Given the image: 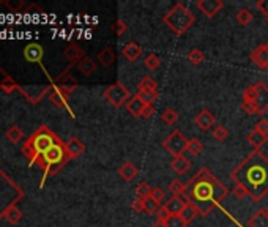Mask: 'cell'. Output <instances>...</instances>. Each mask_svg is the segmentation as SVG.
Returning <instances> with one entry per match:
<instances>
[{
  "instance_id": "bcb514c9",
  "label": "cell",
  "mask_w": 268,
  "mask_h": 227,
  "mask_svg": "<svg viewBox=\"0 0 268 227\" xmlns=\"http://www.w3.org/2000/svg\"><path fill=\"white\" fill-rule=\"evenodd\" d=\"M256 129L259 131V133H262L268 137V120L267 118H261L256 123Z\"/></svg>"
},
{
  "instance_id": "7bdbcfd3",
  "label": "cell",
  "mask_w": 268,
  "mask_h": 227,
  "mask_svg": "<svg viewBox=\"0 0 268 227\" xmlns=\"http://www.w3.org/2000/svg\"><path fill=\"white\" fill-rule=\"evenodd\" d=\"M112 32H114L117 37H122V35L128 30V25L125 24V21L122 19H117L115 22H112Z\"/></svg>"
},
{
  "instance_id": "d4e9b609",
  "label": "cell",
  "mask_w": 268,
  "mask_h": 227,
  "mask_svg": "<svg viewBox=\"0 0 268 227\" xmlns=\"http://www.w3.org/2000/svg\"><path fill=\"white\" fill-rule=\"evenodd\" d=\"M97 68H98L97 62H95L92 57H87V56H85L81 62L77 63V69H79L84 76H92L95 71H97Z\"/></svg>"
},
{
  "instance_id": "74e56055",
  "label": "cell",
  "mask_w": 268,
  "mask_h": 227,
  "mask_svg": "<svg viewBox=\"0 0 268 227\" xmlns=\"http://www.w3.org/2000/svg\"><path fill=\"white\" fill-rule=\"evenodd\" d=\"M0 89H2L5 93H11V92H14V90H18V89H19V85H18V82H16L11 76L5 74L3 81L0 82Z\"/></svg>"
},
{
  "instance_id": "83f0119b",
  "label": "cell",
  "mask_w": 268,
  "mask_h": 227,
  "mask_svg": "<svg viewBox=\"0 0 268 227\" xmlns=\"http://www.w3.org/2000/svg\"><path fill=\"white\" fill-rule=\"evenodd\" d=\"M169 191L172 197H185V193H186V185H183L178 178L172 180L169 183Z\"/></svg>"
},
{
  "instance_id": "3957f363",
  "label": "cell",
  "mask_w": 268,
  "mask_h": 227,
  "mask_svg": "<svg viewBox=\"0 0 268 227\" xmlns=\"http://www.w3.org/2000/svg\"><path fill=\"white\" fill-rule=\"evenodd\" d=\"M60 141V137L53 133L46 125H41L22 145V155L29 160L30 166L37 164L40 158L51 147Z\"/></svg>"
},
{
  "instance_id": "52a82bcc",
  "label": "cell",
  "mask_w": 268,
  "mask_h": 227,
  "mask_svg": "<svg viewBox=\"0 0 268 227\" xmlns=\"http://www.w3.org/2000/svg\"><path fill=\"white\" fill-rule=\"evenodd\" d=\"M136 97L145 104H150L153 106V103L160 98V90H158V84L157 81L150 76H145L141 79V82L137 84V93Z\"/></svg>"
},
{
  "instance_id": "7402d4cb",
  "label": "cell",
  "mask_w": 268,
  "mask_h": 227,
  "mask_svg": "<svg viewBox=\"0 0 268 227\" xmlns=\"http://www.w3.org/2000/svg\"><path fill=\"white\" fill-rule=\"evenodd\" d=\"M98 63H101L105 68H110L112 65L115 63L117 56H115V51L112 49L110 46H105L100 52H98Z\"/></svg>"
},
{
  "instance_id": "2e32d148",
  "label": "cell",
  "mask_w": 268,
  "mask_h": 227,
  "mask_svg": "<svg viewBox=\"0 0 268 227\" xmlns=\"http://www.w3.org/2000/svg\"><path fill=\"white\" fill-rule=\"evenodd\" d=\"M186 205L188 202L183 197H170L169 200H166V204L162 205V212H166L169 216L181 215V212L185 210Z\"/></svg>"
},
{
  "instance_id": "f6af8a7d",
  "label": "cell",
  "mask_w": 268,
  "mask_h": 227,
  "mask_svg": "<svg viewBox=\"0 0 268 227\" xmlns=\"http://www.w3.org/2000/svg\"><path fill=\"white\" fill-rule=\"evenodd\" d=\"M150 197H153L155 200H157V202L162 204V202H164V199H166V194H164V191H162L160 186H157V188H153Z\"/></svg>"
},
{
  "instance_id": "c3c4849f",
  "label": "cell",
  "mask_w": 268,
  "mask_h": 227,
  "mask_svg": "<svg viewBox=\"0 0 268 227\" xmlns=\"http://www.w3.org/2000/svg\"><path fill=\"white\" fill-rule=\"evenodd\" d=\"M257 10L261 11L265 17H268V0H259V2H257Z\"/></svg>"
},
{
  "instance_id": "ba28073f",
  "label": "cell",
  "mask_w": 268,
  "mask_h": 227,
  "mask_svg": "<svg viewBox=\"0 0 268 227\" xmlns=\"http://www.w3.org/2000/svg\"><path fill=\"white\" fill-rule=\"evenodd\" d=\"M105 98L109 101L110 106L118 109L122 106H126V103L131 100V93L122 82H114L105 90Z\"/></svg>"
},
{
  "instance_id": "4dcf8cb0",
  "label": "cell",
  "mask_w": 268,
  "mask_h": 227,
  "mask_svg": "<svg viewBox=\"0 0 268 227\" xmlns=\"http://www.w3.org/2000/svg\"><path fill=\"white\" fill-rule=\"evenodd\" d=\"M186 152L191 155V156H199L204 152V145L199 139L193 137V139H188V145H186Z\"/></svg>"
},
{
  "instance_id": "8d00e7d4",
  "label": "cell",
  "mask_w": 268,
  "mask_h": 227,
  "mask_svg": "<svg viewBox=\"0 0 268 227\" xmlns=\"http://www.w3.org/2000/svg\"><path fill=\"white\" fill-rule=\"evenodd\" d=\"M152 191H153V188L149 185V183H147V181H141L139 185L136 186V197L145 200L147 197L152 196Z\"/></svg>"
},
{
  "instance_id": "b9f144b4",
  "label": "cell",
  "mask_w": 268,
  "mask_h": 227,
  "mask_svg": "<svg viewBox=\"0 0 268 227\" xmlns=\"http://www.w3.org/2000/svg\"><path fill=\"white\" fill-rule=\"evenodd\" d=\"M229 137V131L224 128V126H214L213 129V139H216L218 142H224L226 139Z\"/></svg>"
},
{
  "instance_id": "603a6c76",
  "label": "cell",
  "mask_w": 268,
  "mask_h": 227,
  "mask_svg": "<svg viewBox=\"0 0 268 227\" xmlns=\"http://www.w3.org/2000/svg\"><path fill=\"white\" fill-rule=\"evenodd\" d=\"M145 106H147V104L144 101H141L134 95V97H131V100L126 103V111H128V114H131L134 118H142Z\"/></svg>"
},
{
  "instance_id": "7c38bea8",
  "label": "cell",
  "mask_w": 268,
  "mask_h": 227,
  "mask_svg": "<svg viewBox=\"0 0 268 227\" xmlns=\"http://www.w3.org/2000/svg\"><path fill=\"white\" fill-rule=\"evenodd\" d=\"M249 60L257 68L268 71V41L264 43V45H259L257 48H254V51H251Z\"/></svg>"
},
{
  "instance_id": "8992f818",
  "label": "cell",
  "mask_w": 268,
  "mask_h": 227,
  "mask_svg": "<svg viewBox=\"0 0 268 227\" xmlns=\"http://www.w3.org/2000/svg\"><path fill=\"white\" fill-rule=\"evenodd\" d=\"M22 197L24 191L21 189V186L0 169V220L5 218L8 208L18 205Z\"/></svg>"
},
{
  "instance_id": "f546056e",
  "label": "cell",
  "mask_w": 268,
  "mask_h": 227,
  "mask_svg": "<svg viewBox=\"0 0 268 227\" xmlns=\"http://www.w3.org/2000/svg\"><path fill=\"white\" fill-rule=\"evenodd\" d=\"M6 139L10 141L11 144H19L24 141V133H22V129L19 126H16L13 125L10 129L6 131Z\"/></svg>"
},
{
  "instance_id": "1f68e13d",
  "label": "cell",
  "mask_w": 268,
  "mask_h": 227,
  "mask_svg": "<svg viewBox=\"0 0 268 227\" xmlns=\"http://www.w3.org/2000/svg\"><path fill=\"white\" fill-rule=\"evenodd\" d=\"M161 120L164 121L166 125H175L177 121H178V112L174 109V108H167V109H164L162 114H161Z\"/></svg>"
},
{
  "instance_id": "d590c367",
  "label": "cell",
  "mask_w": 268,
  "mask_h": 227,
  "mask_svg": "<svg viewBox=\"0 0 268 227\" xmlns=\"http://www.w3.org/2000/svg\"><path fill=\"white\" fill-rule=\"evenodd\" d=\"M161 208H162L161 204L157 202V200H155L153 197H147V199L144 200V210L149 213V215H158Z\"/></svg>"
},
{
  "instance_id": "681fc988",
  "label": "cell",
  "mask_w": 268,
  "mask_h": 227,
  "mask_svg": "<svg viewBox=\"0 0 268 227\" xmlns=\"http://www.w3.org/2000/svg\"><path fill=\"white\" fill-rule=\"evenodd\" d=\"M153 114H155V108L150 106V104H147L145 109H144V114H142V118H150Z\"/></svg>"
},
{
  "instance_id": "5bb4252c",
  "label": "cell",
  "mask_w": 268,
  "mask_h": 227,
  "mask_svg": "<svg viewBox=\"0 0 268 227\" xmlns=\"http://www.w3.org/2000/svg\"><path fill=\"white\" fill-rule=\"evenodd\" d=\"M194 123L196 126L201 129V131H210L214 123H216V117H214V114L210 111V109H202L199 114H196V117H194Z\"/></svg>"
},
{
  "instance_id": "e0dca14e",
  "label": "cell",
  "mask_w": 268,
  "mask_h": 227,
  "mask_svg": "<svg viewBox=\"0 0 268 227\" xmlns=\"http://www.w3.org/2000/svg\"><path fill=\"white\" fill-rule=\"evenodd\" d=\"M63 56H65V58L70 62V65L73 66V65H77L81 62V60L85 57L84 56V49L77 45V43H70L66 48H65V51H63Z\"/></svg>"
},
{
  "instance_id": "ee69618b",
  "label": "cell",
  "mask_w": 268,
  "mask_h": 227,
  "mask_svg": "<svg viewBox=\"0 0 268 227\" xmlns=\"http://www.w3.org/2000/svg\"><path fill=\"white\" fill-rule=\"evenodd\" d=\"M240 106H241V111H245V114H248V115H257V109H256V106H254V103L241 100Z\"/></svg>"
},
{
  "instance_id": "ac0fdd59",
  "label": "cell",
  "mask_w": 268,
  "mask_h": 227,
  "mask_svg": "<svg viewBox=\"0 0 268 227\" xmlns=\"http://www.w3.org/2000/svg\"><path fill=\"white\" fill-rule=\"evenodd\" d=\"M66 145V150H68V155H70V158L71 160H76V158H79V156L85 152V144L81 141L79 137H70L68 141L65 142Z\"/></svg>"
},
{
  "instance_id": "cb8c5ba5",
  "label": "cell",
  "mask_w": 268,
  "mask_h": 227,
  "mask_svg": "<svg viewBox=\"0 0 268 227\" xmlns=\"http://www.w3.org/2000/svg\"><path fill=\"white\" fill-rule=\"evenodd\" d=\"M248 227H268V213L264 210H257L248 220Z\"/></svg>"
},
{
  "instance_id": "9a60e30c",
  "label": "cell",
  "mask_w": 268,
  "mask_h": 227,
  "mask_svg": "<svg viewBox=\"0 0 268 227\" xmlns=\"http://www.w3.org/2000/svg\"><path fill=\"white\" fill-rule=\"evenodd\" d=\"M22 54H24V58L27 60V62L40 63L43 60V56H45V51H43V48L38 45V43H30V45H27L24 48Z\"/></svg>"
},
{
  "instance_id": "d6a6232c",
  "label": "cell",
  "mask_w": 268,
  "mask_h": 227,
  "mask_svg": "<svg viewBox=\"0 0 268 227\" xmlns=\"http://www.w3.org/2000/svg\"><path fill=\"white\" fill-rule=\"evenodd\" d=\"M204 60H205V54L199 48H194V49H191L188 52V62L191 65L199 66L204 62Z\"/></svg>"
},
{
  "instance_id": "e575fe53",
  "label": "cell",
  "mask_w": 268,
  "mask_h": 227,
  "mask_svg": "<svg viewBox=\"0 0 268 227\" xmlns=\"http://www.w3.org/2000/svg\"><path fill=\"white\" fill-rule=\"evenodd\" d=\"M144 66L149 69V71H157V69L161 66V58H160V56H157V54H149L145 57V60H144Z\"/></svg>"
},
{
  "instance_id": "f1b7e54d",
  "label": "cell",
  "mask_w": 268,
  "mask_h": 227,
  "mask_svg": "<svg viewBox=\"0 0 268 227\" xmlns=\"http://www.w3.org/2000/svg\"><path fill=\"white\" fill-rule=\"evenodd\" d=\"M5 220L10 223V224H18L21 220H22V212H21V208L18 205H13L10 207L6 210L5 213Z\"/></svg>"
},
{
  "instance_id": "8fae6325",
  "label": "cell",
  "mask_w": 268,
  "mask_h": 227,
  "mask_svg": "<svg viewBox=\"0 0 268 227\" xmlns=\"http://www.w3.org/2000/svg\"><path fill=\"white\" fill-rule=\"evenodd\" d=\"M25 98H27L32 104H37L43 100V97H46L48 93H51L53 87H48V85H43V87H21L18 89Z\"/></svg>"
},
{
  "instance_id": "836d02e7",
  "label": "cell",
  "mask_w": 268,
  "mask_h": 227,
  "mask_svg": "<svg viewBox=\"0 0 268 227\" xmlns=\"http://www.w3.org/2000/svg\"><path fill=\"white\" fill-rule=\"evenodd\" d=\"M235 21L238 25H241V27H246V25L253 21V13H251L248 8H241V10L237 11Z\"/></svg>"
},
{
  "instance_id": "ab89813d",
  "label": "cell",
  "mask_w": 268,
  "mask_h": 227,
  "mask_svg": "<svg viewBox=\"0 0 268 227\" xmlns=\"http://www.w3.org/2000/svg\"><path fill=\"white\" fill-rule=\"evenodd\" d=\"M180 216L183 218V221H185L186 224H191V223L196 220V218L199 216V213H197V210H196V208H194L191 204H188V205L185 207V210L181 212Z\"/></svg>"
},
{
  "instance_id": "277c9868",
  "label": "cell",
  "mask_w": 268,
  "mask_h": 227,
  "mask_svg": "<svg viewBox=\"0 0 268 227\" xmlns=\"http://www.w3.org/2000/svg\"><path fill=\"white\" fill-rule=\"evenodd\" d=\"M68 161H71V158H70V155H68L65 142L62 141V139H60V141L55 142L53 147H51L49 150L41 156L40 161L37 163L40 168L43 169L41 186H43V183H45V180L49 175H54V173H57Z\"/></svg>"
},
{
  "instance_id": "7dc6e473",
  "label": "cell",
  "mask_w": 268,
  "mask_h": 227,
  "mask_svg": "<svg viewBox=\"0 0 268 227\" xmlns=\"http://www.w3.org/2000/svg\"><path fill=\"white\" fill-rule=\"evenodd\" d=\"M131 208H133V212H136V213H142V212H145L144 210V200L142 199H134L133 202H131Z\"/></svg>"
},
{
  "instance_id": "60d3db41",
  "label": "cell",
  "mask_w": 268,
  "mask_h": 227,
  "mask_svg": "<svg viewBox=\"0 0 268 227\" xmlns=\"http://www.w3.org/2000/svg\"><path fill=\"white\" fill-rule=\"evenodd\" d=\"M166 227H188V224L183 221V218L180 215H174L166 220Z\"/></svg>"
},
{
  "instance_id": "f907efd6",
  "label": "cell",
  "mask_w": 268,
  "mask_h": 227,
  "mask_svg": "<svg viewBox=\"0 0 268 227\" xmlns=\"http://www.w3.org/2000/svg\"><path fill=\"white\" fill-rule=\"evenodd\" d=\"M153 227H166V220H164V218H158L157 216V221L153 223Z\"/></svg>"
},
{
  "instance_id": "9c48e42d",
  "label": "cell",
  "mask_w": 268,
  "mask_h": 227,
  "mask_svg": "<svg viewBox=\"0 0 268 227\" xmlns=\"http://www.w3.org/2000/svg\"><path fill=\"white\" fill-rule=\"evenodd\" d=\"M186 145H188V137H185V134L178 129H174L172 133L164 139L161 147L166 152H169L172 156H180L186 152Z\"/></svg>"
},
{
  "instance_id": "ffe728a7",
  "label": "cell",
  "mask_w": 268,
  "mask_h": 227,
  "mask_svg": "<svg viewBox=\"0 0 268 227\" xmlns=\"http://www.w3.org/2000/svg\"><path fill=\"white\" fill-rule=\"evenodd\" d=\"M191 168V161H189L185 155H180V156H175V158H172L170 161V169L174 170L177 175H183L186 173Z\"/></svg>"
},
{
  "instance_id": "44dd1931",
  "label": "cell",
  "mask_w": 268,
  "mask_h": 227,
  "mask_svg": "<svg viewBox=\"0 0 268 227\" xmlns=\"http://www.w3.org/2000/svg\"><path fill=\"white\" fill-rule=\"evenodd\" d=\"M122 54L128 62H136V60H139V57L142 56V48L137 45L136 41H129L128 45L123 46Z\"/></svg>"
},
{
  "instance_id": "30bf717a",
  "label": "cell",
  "mask_w": 268,
  "mask_h": 227,
  "mask_svg": "<svg viewBox=\"0 0 268 227\" xmlns=\"http://www.w3.org/2000/svg\"><path fill=\"white\" fill-rule=\"evenodd\" d=\"M256 95L251 103H254L257 109V115H264L268 111V85L265 82H257L256 84Z\"/></svg>"
},
{
  "instance_id": "d6986e66",
  "label": "cell",
  "mask_w": 268,
  "mask_h": 227,
  "mask_svg": "<svg viewBox=\"0 0 268 227\" xmlns=\"http://www.w3.org/2000/svg\"><path fill=\"white\" fill-rule=\"evenodd\" d=\"M118 175L122 177L125 181L131 183V181H134L137 178V175H139V169H137L131 161H125L118 168Z\"/></svg>"
},
{
  "instance_id": "f5cc1de1",
  "label": "cell",
  "mask_w": 268,
  "mask_h": 227,
  "mask_svg": "<svg viewBox=\"0 0 268 227\" xmlns=\"http://www.w3.org/2000/svg\"><path fill=\"white\" fill-rule=\"evenodd\" d=\"M267 22H268V17H267Z\"/></svg>"
},
{
  "instance_id": "4fadbf2b",
  "label": "cell",
  "mask_w": 268,
  "mask_h": 227,
  "mask_svg": "<svg viewBox=\"0 0 268 227\" xmlns=\"http://www.w3.org/2000/svg\"><path fill=\"white\" fill-rule=\"evenodd\" d=\"M196 6L199 8V11L204 13V16L214 17L224 8V2L222 0H197Z\"/></svg>"
},
{
  "instance_id": "7a4b0ae2",
  "label": "cell",
  "mask_w": 268,
  "mask_h": 227,
  "mask_svg": "<svg viewBox=\"0 0 268 227\" xmlns=\"http://www.w3.org/2000/svg\"><path fill=\"white\" fill-rule=\"evenodd\" d=\"M227 194L229 189L209 169L201 168L186 183L185 199L196 208L199 216H209L216 207L222 204Z\"/></svg>"
},
{
  "instance_id": "484cf974",
  "label": "cell",
  "mask_w": 268,
  "mask_h": 227,
  "mask_svg": "<svg viewBox=\"0 0 268 227\" xmlns=\"http://www.w3.org/2000/svg\"><path fill=\"white\" fill-rule=\"evenodd\" d=\"M246 139H248V142L251 144V147H253L254 150H261V147L267 142L268 137L265 134H262V133H259V131L254 128L251 133H248Z\"/></svg>"
},
{
  "instance_id": "f35d334b",
  "label": "cell",
  "mask_w": 268,
  "mask_h": 227,
  "mask_svg": "<svg viewBox=\"0 0 268 227\" xmlns=\"http://www.w3.org/2000/svg\"><path fill=\"white\" fill-rule=\"evenodd\" d=\"M2 5H5L11 13H21L27 6V2L25 0H16V2H13V0H3Z\"/></svg>"
},
{
  "instance_id": "5b68a950",
  "label": "cell",
  "mask_w": 268,
  "mask_h": 227,
  "mask_svg": "<svg viewBox=\"0 0 268 227\" xmlns=\"http://www.w3.org/2000/svg\"><path fill=\"white\" fill-rule=\"evenodd\" d=\"M194 22L196 16L183 3H175L162 17V24L167 25L169 30L175 33L177 37L186 33L194 25Z\"/></svg>"
},
{
  "instance_id": "4316f807",
  "label": "cell",
  "mask_w": 268,
  "mask_h": 227,
  "mask_svg": "<svg viewBox=\"0 0 268 227\" xmlns=\"http://www.w3.org/2000/svg\"><path fill=\"white\" fill-rule=\"evenodd\" d=\"M68 98H70V97H66V95L60 93L58 90L54 89V87H53V90H51V93H49V101L53 103L55 108H58V109L68 108Z\"/></svg>"
},
{
  "instance_id": "816d5d0a",
  "label": "cell",
  "mask_w": 268,
  "mask_h": 227,
  "mask_svg": "<svg viewBox=\"0 0 268 227\" xmlns=\"http://www.w3.org/2000/svg\"><path fill=\"white\" fill-rule=\"evenodd\" d=\"M265 212H267V213H268V207H267V208H265Z\"/></svg>"
},
{
  "instance_id": "6da1fadb",
  "label": "cell",
  "mask_w": 268,
  "mask_h": 227,
  "mask_svg": "<svg viewBox=\"0 0 268 227\" xmlns=\"http://www.w3.org/2000/svg\"><path fill=\"white\" fill-rule=\"evenodd\" d=\"M235 183L233 194L238 199L249 197L261 202L268 194V158L261 150H253L230 172Z\"/></svg>"
}]
</instances>
